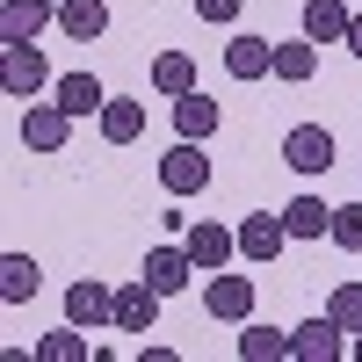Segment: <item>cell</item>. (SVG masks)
Segmentation results:
<instances>
[{
	"label": "cell",
	"mask_w": 362,
	"mask_h": 362,
	"mask_svg": "<svg viewBox=\"0 0 362 362\" xmlns=\"http://www.w3.org/2000/svg\"><path fill=\"white\" fill-rule=\"evenodd\" d=\"M51 22H58L51 0H0V44H37Z\"/></svg>",
	"instance_id": "obj_11"
},
{
	"label": "cell",
	"mask_w": 362,
	"mask_h": 362,
	"mask_svg": "<svg viewBox=\"0 0 362 362\" xmlns=\"http://www.w3.org/2000/svg\"><path fill=\"white\" fill-rule=\"evenodd\" d=\"M283 167L290 174H326V167H334V131H326V124L283 131Z\"/></svg>",
	"instance_id": "obj_7"
},
{
	"label": "cell",
	"mask_w": 362,
	"mask_h": 362,
	"mask_svg": "<svg viewBox=\"0 0 362 362\" xmlns=\"http://www.w3.org/2000/svg\"><path fill=\"white\" fill-rule=\"evenodd\" d=\"M51 95L66 102L73 116H102V102H109V87H102L95 73H58V80H51Z\"/></svg>",
	"instance_id": "obj_17"
},
{
	"label": "cell",
	"mask_w": 362,
	"mask_h": 362,
	"mask_svg": "<svg viewBox=\"0 0 362 362\" xmlns=\"http://www.w3.org/2000/svg\"><path fill=\"white\" fill-rule=\"evenodd\" d=\"M334 247L362 254V203H341V210H334Z\"/></svg>",
	"instance_id": "obj_26"
},
{
	"label": "cell",
	"mask_w": 362,
	"mask_h": 362,
	"mask_svg": "<svg viewBox=\"0 0 362 362\" xmlns=\"http://www.w3.org/2000/svg\"><path fill=\"white\" fill-rule=\"evenodd\" d=\"M0 87H8V102H37L51 87V66L37 44H0Z\"/></svg>",
	"instance_id": "obj_1"
},
{
	"label": "cell",
	"mask_w": 362,
	"mask_h": 362,
	"mask_svg": "<svg viewBox=\"0 0 362 362\" xmlns=\"http://www.w3.org/2000/svg\"><path fill=\"white\" fill-rule=\"evenodd\" d=\"M348 51L362 58V8H355V22H348Z\"/></svg>",
	"instance_id": "obj_28"
},
{
	"label": "cell",
	"mask_w": 362,
	"mask_h": 362,
	"mask_svg": "<svg viewBox=\"0 0 362 362\" xmlns=\"http://www.w3.org/2000/svg\"><path fill=\"white\" fill-rule=\"evenodd\" d=\"M283 225H290V239H319V232H334V203L290 196V203H283Z\"/></svg>",
	"instance_id": "obj_20"
},
{
	"label": "cell",
	"mask_w": 362,
	"mask_h": 362,
	"mask_svg": "<svg viewBox=\"0 0 362 362\" xmlns=\"http://www.w3.org/2000/svg\"><path fill=\"white\" fill-rule=\"evenodd\" d=\"M218 116H225V109L210 102L203 87H189V95H174V131H181V138H196V145H210V131H218Z\"/></svg>",
	"instance_id": "obj_16"
},
{
	"label": "cell",
	"mask_w": 362,
	"mask_h": 362,
	"mask_svg": "<svg viewBox=\"0 0 362 362\" xmlns=\"http://www.w3.org/2000/svg\"><path fill=\"white\" fill-rule=\"evenodd\" d=\"M239 362H290V334L247 319V334H239Z\"/></svg>",
	"instance_id": "obj_23"
},
{
	"label": "cell",
	"mask_w": 362,
	"mask_h": 362,
	"mask_svg": "<svg viewBox=\"0 0 362 362\" xmlns=\"http://www.w3.org/2000/svg\"><path fill=\"white\" fill-rule=\"evenodd\" d=\"M58 29H66L73 44H95L109 29V8H102V0H58Z\"/></svg>",
	"instance_id": "obj_19"
},
{
	"label": "cell",
	"mask_w": 362,
	"mask_h": 362,
	"mask_svg": "<svg viewBox=\"0 0 362 362\" xmlns=\"http://www.w3.org/2000/svg\"><path fill=\"white\" fill-rule=\"evenodd\" d=\"M348 355V326L334 312H312L305 326H290V362H341Z\"/></svg>",
	"instance_id": "obj_2"
},
{
	"label": "cell",
	"mask_w": 362,
	"mask_h": 362,
	"mask_svg": "<svg viewBox=\"0 0 362 362\" xmlns=\"http://www.w3.org/2000/svg\"><path fill=\"white\" fill-rule=\"evenodd\" d=\"M87 355H95V348H87V326H73V319L37 341V362H87Z\"/></svg>",
	"instance_id": "obj_24"
},
{
	"label": "cell",
	"mask_w": 362,
	"mask_h": 362,
	"mask_svg": "<svg viewBox=\"0 0 362 362\" xmlns=\"http://www.w3.org/2000/svg\"><path fill=\"white\" fill-rule=\"evenodd\" d=\"M95 124H102L109 145H138V138H145V102H138V95H109Z\"/></svg>",
	"instance_id": "obj_13"
},
{
	"label": "cell",
	"mask_w": 362,
	"mask_h": 362,
	"mask_svg": "<svg viewBox=\"0 0 362 362\" xmlns=\"http://www.w3.org/2000/svg\"><path fill=\"white\" fill-rule=\"evenodd\" d=\"M160 189H167V196H196V189H210V160H203L196 138H174L167 153H160Z\"/></svg>",
	"instance_id": "obj_5"
},
{
	"label": "cell",
	"mask_w": 362,
	"mask_h": 362,
	"mask_svg": "<svg viewBox=\"0 0 362 362\" xmlns=\"http://www.w3.org/2000/svg\"><path fill=\"white\" fill-rule=\"evenodd\" d=\"M44 283V268L29 261V254H0V305H29Z\"/></svg>",
	"instance_id": "obj_18"
},
{
	"label": "cell",
	"mask_w": 362,
	"mask_h": 362,
	"mask_svg": "<svg viewBox=\"0 0 362 362\" xmlns=\"http://www.w3.org/2000/svg\"><path fill=\"white\" fill-rule=\"evenodd\" d=\"M66 319L87 326V334H95V326H116V290L95 283V276H80V283L66 290Z\"/></svg>",
	"instance_id": "obj_10"
},
{
	"label": "cell",
	"mask_w": 362,
	"mask_h": 362,
	"mask_svg": "<svg viewBox=\"0 0 362 362\" xmlns=\"http://www.w3.org/2000/svg\"><path fill=\"white\" fill-rule=\"evenodd\" d=\"M326 312H334L348 334H362V283H334V297H326Z\"/></svg>",
	"instance_id": "obj_25"
},
{
	"label": "cell",
	"mask_w": 362,
	"mask_h": 362,
	"mask_svg": "<svg viewBox=\"0 0 362 362\" xmlns=\"http://www.w3.org/2000/svg\"><path fill=\"white\" fill-rule=\"evenodd\" d=\"M319 73V44L305 37V44H276V73H268V80H283V87H305Z\"/></svg>",
	"instance_id": "obj_21"
},
{
	"label": "cell",
	"mask_w": 362,
	"mask_h": 362,
	"mask_svg": "<svg viewBox=\"0 0 362 362\" xmlns=\"http://www.w3.org/2000/svg\"><path fill=\"white\" fill-rule=\"evenodd\" d=\"M297 22H305V37H312V44H348L355 8H348V0H305V15H297Z\"/></svg>",
	"instance_id": "obj_15"
},
{
	"label": "cell",
	"mask_w": 362,
	"mask_h": 362,
	"mask_svg": "<svg viewBox=\"0 0 362 362\" xmlns=\"http://www.w3.org/2000/svg\"><path fill=\"white\" fill-rule=\"evenodd\" d=\"M181 247H189V261L203 268V276H218V268H232V254H239V225H218V218H196L189 232H181Z\"/></svg>",
	"instance_id": "obj_4"
},
{
	"label": "cell",
	"mask_w": 362,
	"mask_h": 362,
	"mask_svg": "<svg viewBox=\"0 0 362 362\" xmlns=\"http://www.w3.org/2000/svg\"><path fill=\"white\" fill-rule=\"evenodd\" d=\"M153 319H160V290L145 276H131L116 290V334H153Z\"/></svg>",
	"instance_id": "obj_12"
},
{
	"label": "cell",
	"mask_w": 362,
	"mask_h": 362,
	"mask_svg": "<svg viewBox=\"0 0 362 362\" xmlns=\"http://www.w3.org/2000/svg\"><path fill=\"white\" fill-rule=\"evenodd\" d=\"M153 87H160L167 102L189 95V87H196V58H189V51H160V58H153Z\"/></svg>",
	"instance_id": "obj_22"
},
{
	"label": "cell",
	"mask_w": 362,
	"mask_h": 362,
	"mask_svg": "<svg viewBox=\"0 0 362 362\" xmlns=\"http://www.w3.org/2000/svg\"><path fill=\"white\" fill-rule=\"evenodd\" d=\"M196 276H203V268L189 261V247H181V239H174V247H153V254H145V283H153L160 297H181Z\"/></svg>",
	"instance_id": "obj_9"
},
{
	"label": "cell",
	"mask_w": 362,
	"mask_h": 362,
	"mask_svg": "<svg viewBox=\"0 0 362 362\" xmlns=\"http://www.w3.org/2000/svg\"><path fill=\"white\" fill-rule=\"evenodd\" d=\"M15 131H22L29 153H66V138H73V109L58 102V95H51V102H29Z\"/></svg>",
	"instance_id": "obj_3"
},
{
	"label": "cell",
	"mask_w": 362,
	"mask_h": 362,
	"mask_svg": "<svg viewBox=\"0 0 362 362\" xmlns=\"http://www.w3.org/2000/svg\"><path fill=\"white\" fill-rule=\"evenodd\" d=\"M239 15H247V0H196V22H218V29H232Z\"/></svg>",
	"instance_id": "obj_27"
},
{
	"label": "cell",
	"mask_w": 362,
	"mask_h": 362,
	"mask_svg": "<svg viewBox=\"0 0 362 362\" xmlns=\"http://www.w3.org/2000/svg\"><path fill=\"white\" fill-rule=\"evenodd\" d=\"M254 297H261L254 276H225V268H218V276L203 283V312L225 319V326H247V319H254Z\"/></svg>",
	"instance_id": "obj_6"
},
{
	"label": "cell",
	"mask_w": 362,
	"mask_h": 362,
	"mask_svg": "<svg viewBox=\"0 0 362 362\" xmlns=\"http://www.w3.org/2000/svg\"><path fill=\"white\" fill-rule=\"evenodd\" d=\"M348 355H355V362H362V334H348Z\"/></svg>",
	"instance_id": "obj_29"
},
{
	"label": "cell",
	"mask_w": 362,
	"mask_h": 362,
	"mask_svg": "<svg viewBox=\"0 0 362 362\" xmlns=\"http://www.w3.org/2000/svg\"><path fill=\"white\" fill-rule=\"evenodd\" d=\"M225 73H232V80H261V73H276V44L239 29V37L225 44Z\"/></svg>",
	"instance_id": "obj_14"
},
{
	"label": "cell",
	"mask_w": 362,
	"mask_h": 362,
	"mask_svg": "<svg viewBox=\"0 0 362 362\" xmlns=\"http://www.w3.org/2000/svg\"><path fill=\"white\" fill-rule=\"evenodd\" d=\"M283 247H290L283 210H247V218H239V254H247V261H276Z\"/></svg>",
	"instance_id": "obj_8"
}]
</instances>
